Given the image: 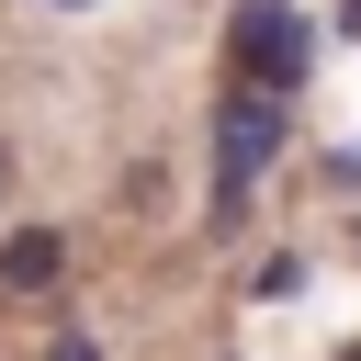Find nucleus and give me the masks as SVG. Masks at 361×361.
Segmentation results:
<instances>
[{
    "label": "nucleus",
    "instance_id": "1",
    "mask_svg": "<svg viewBox=\"0 0 361 361\" xmlns=\"http://www.w3.org/2000/svg\"><path fill=\"white\" fill-rule=\"evenodd\" d=\"M293 147V113H282V90H259V79H237L226 102H214V226H237L248 214V192L271 180V158Z\"/></svg>",
    "mask_w": 361,
    "mask_h": 361
},
{
    "label": "nucleus",
    "instance_id": "2",
    "mask_svg": "<svg viewBox=\"0 0 361 361\" xmlns=\"http://www.w3.org/2000/svg\"><path fill=\"white\" fill-rule=\"evenodd\" d=\"M226 45H237V79H259V90H305V68H316V23H305V0H237V23H226Z\"/></svg>",
    "mask_w": 361,
    "mask_h": 361
},
{
    "label": "nucleus",
    "instance_id": "3",
    "mask_svg": "<svg viewBox=\"0 0 361 361\" xmlns=\"http://www.w3.org/2000/svg\"><path fill=\"white\" fill-rule=\"evenodd\" d=\"M68 282V237L56 226H11L0 237V293H56Z\"/></svg>",
    "mask_w": 361,
    "mask_h": 361
},
{
    "label": "nucleus",
    "instance_id": "4",
    "mask_svg": "<svg viewBox=\"0 0 361 361\" xmlns=\"http://www.w3.org/2000/svg\"><path fill=\"white\" fill-rule=\"evenodd\" d=\"M248 293H259V305H293V293H305V259H293V248H271V259L248 271Z\"/></svg>",
    "mask_w": 361,
    "mask_h": 361
},
{
    "label": "nucleus",
    "instance_id": "5",
    "mask_svg": "<svg viewBox=\"0 0 361 361\" xmlns=\"http://www.w3.org/2000/svg\"><path fill=\"white\" fill-rule=\"evenodd\" d=\"M45 361H102V338H56V350H45Z\"/></svg>",
    "mask_w": 361,
    "mask_h": 361
},
{
    "label": "nucleus",
    "instance_id": "6",
    "mask_svg": "<svg viewBox=\"0 0 361 361\" xmlns=\"http://www.w3.org/2000/svg\"><path fill=\"white\" fill-rule=\"evenodd\" d=\"M0 192H11V147H0Z\"/></svg>",
    "mask_w": 361,
    "mask_h": 361
},
{
    "label": "nucleus",
    "instance_id": "7",
    "mask_svg": "<svg viewBox=\"0 0 361 361\" xmlns=\"http://www.w3.org/2000/svg\"><path fill=\"white\" fill-rule=\"evenodd\" d=\"M56 11H90V0H56Z\"/></svg>",
    "mask_w": 361,
    "mask_h": 361
},
{
    "label": "nucleus",
    "instance_id": "8",
    "mask_svg": "<svg viewBox=\"0 0 361 361\" xmlns=\"http://www.w3.org/2000/svg\"><path fill=\"white\" fill-rule=\"evenodd\" d=\"M338 361H361V338H350V350H338Z\"/></svg>",
    "mask_w": 361,
    "mask_h": 361
}]
</instances>
